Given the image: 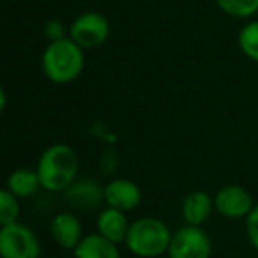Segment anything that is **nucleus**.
I'll use <instances>...</instances> for the list:
<instances>
[{
  "label": "nucleus",
  "instance_id": "1",
  "mask_svg": "<svg viewBox=\"0 0 258 258\" xmlns=\"http://www.w3.org/2000/svg\"><path fill=\"white\" fill-rule=\"evenodd\" d=\"M36 170L44 191L64 193L78 179V154L71 145L53 144L41 152Z\"/></svg>",
  "mask_w": 258,
  "mask_h": 258
},
{
  "label": "nucleus",
  "instance_id": "2",
  "mask_svg": "<svg viewBox=\"0 0 258 258\" xmlns=\"http://www.w3.org/2000/svg\"><path fill=\"white\" fill-rule=\"evenodd\" d=\"M43 75L57 85H68L78 80L85 69V50L71 37L48 43L41 55Z\"/></svg>",
  "mask_w": 258,
  "mask_h": 258
},
{
  "label": "nucleus",
  "instance_id": "3",
  "mask_svg": "<svg viewBox=\"0 0 258 258\" xmlns=\"http://www.w3.org/2000/svg\"><path fill=\"white\" fill-rule=\"evenodd\" d=\"M172 235L173 232L163 219L154 216H142L131 221L124 244L127 246L129 253L138 258H159L168 254Z\"/></svg>",
  "mask_w": 258,
  "mask_h": 258
},
{
  "label": "nucleus",
  "instance_id": "4",
  "mask_svg": "<svg viewBox=\"0 0 258 258\" xmlns=\"http://www.w3.org/2000/svg\"><path fill=\"white\" fill-rule=\"evenodd\" d=\"M41 240L29 225L22 221L0 228V256L2 258H41Z\"/></svg>",
  "mask_w": 258,
  "mask_h": 258
},
{
  "label": "nucleus",
  "instance_id": "5",
  "mask_svg": "<svg viewBox=\"0 0 258 258\" xmlns=\"http://www.w3.org/2000/svg\"><path fill=\"white\" fill-rule=\"evenodd\" d=\"M111 27L103 13H80L69 25V37L83 50H96L110 39Z\"/></svg>",
  "mask_w": 258,
  "mask_h": 258
},
{
  "label": "nucleus",
  "instance_id": "6",
  "mask_svg": "<svg viewBox=\"0 0 258 258\" xmlns=\"http://www.w3.org/2000/svg\"><path fill=\"white\" fill-rule=\"evenodd\" d=\"M212 239L202 226L182 225L172 235L168 258H211Z\"/></svg>",
  "mask_w": 258,
  "mask_h": 258
},
{
  "label": "nucleus",
  "instance_id": "7",
  "mask_svg": "<svg viewBox=\"0 0 258 258\" xmlns=\"http://www.w3.org/2000/svg\"><path fill=\"white\" fill-rule=\"evenodd\" d=\"M254 205L253 195L240 184L221 186L214 195L216 212L226 219H246Z\"/></svg>",
  "mask_w": 258,
  "mask_h": 258
},
{
  "label": "nucleus",
  "instance_id": "8",
  "mask_svg": "<svg viewBox=\"0 0 258 258\" xmlns=\"http://www.w3.org/2000/svg\"><path fill=\"white\" fill-rule=\"evenodd\" d=\"M62 195L73 211H96L104 204V186L92 177H78Z\"/></svg>",
  "mask_w": 258,
  "mask_h": 258
},
{
  "label": "nucleus",
  "instance_id": "9",
  "mask_svg": "<svg viewBox=\"0 0 258 258\" xmlns=\"http://www.w3.org/2000/svg\"><path fill=\"white\" fill-rule=\"evenodd\" d=\"M142 193L140 186L135 180L117 177L104 184V205L108 207L118 209L122 212H131L142 204Z\"/></svg>",
  "mask_w": 258,
  "mask_h": 258
},
{
  "label": "nucleus",
  "instance_id": "10",
  "mask_svg": "<svg viewBox=\"0 0 258 258\" xmlns=\"http://www.w3.org/2000/svg\"><path fill=\"white\" fill-rule=\"evenodd\" d=\"M50 233H51V239L62 249H68V251H75L76 246L85 237L82 221L71 211L58 212L57 216H53V219L50 223Z\"/></svg>",
  "mask_w": 258,
  "mask_h": 258
},
{
  "label": "nucleus",
  "instance_id": "11",
  "mask_svg": "<svg viewBox=\"0 0 258 258\" xmlns=\"http://www.w3.org/2000/svg\"><path fill=\"white\" fill-rule=\"evenodd\" d=\"M129 226H131V221L127 219V212L108 207V205L97 212L96 232L111 242L124 244L127 239Z\"/></svg>",
  "mask_w": 258,
  "mask_h": 258
},
{
  "label": "nucleus",
  "instance_id": "12",
  "mask_svg": "<svg viewBox=\"0 0 258 258\" xmlns=\"http://www.w3.org/2000/svg\"><path fill=\"white\" fill-rule=\"evenodd\" d=\"M216 212L214 209V197L207 191H191L186 195L180 205V214H182L184 225L204 226V223L209 221V218Z\"/></svg>",
  "mask_w": 258,
  "mask_h": 258
},
{
  "label": "nucleus",
  "instance_id": "13",
  "mask_svg": "<svg viewBox=\"0 0 258 258\" xmlns=\"http://www.w3.org/2000/svg\"><path fill=\"white\" fill-rule=\"evenodd\" d=\"M6 189L20 200H27V198L36 197L43 189V186H41V179L36 168L22 166L9 173L8 180H6Z\"/></svg>",
  "mask_w": 258,
  "mask_h": 258
},
{
  "label": "nucleus",
  "instance_id": "14",
  "mask_svg": "<svg viewBox=\"0 0 258 258\" xmlns=\"http://www.w3.org/2000/svg\"><path fill=\"white\" fill-rule=\"evenodd\" d=\"M75 258H122L118 244L104 239L97 232L87 233L73 251Z\"/></svg>",
  "mask_w": 258,
  "mask_h": 258
},
{
  "label": "nucleus",
  "instance_id": "15",
  "mask_svg": "<svg viewBox=\"0 0 258 258\" xmlns=\"http://www.w3.org/2000/svg\"><path fill=\"white\" fill-rule=\"evenodd\" d=\"M237 44L244 57L258 64V20H251L240 29L237 36Z\"/></svg>",
  "mask_w": 258,
  "mask_h": 258
},
{
  "label": "nucleus",
  "instance_id": "16",
  "mask_svg": "<svg viewBox=\"0 0 258 258\" xmlns=\"http://www.w3.org/2000/svg\"><path fill=\"white\" fill-rule=\"evenodd\" d=\"M216 4L226 16L237 20H249L258 13V0H216Z\"/></svg>",
  "mask_w": 258,
  "mask_h": 258
},
{
  "label": "nucleus",
  "instance_id": "17",
  "mask_svg": "<svg viewBox=\"0 0 258 258\" xmlns=\"http://www.w3.org/2000/svg\"><path fill=\"white\" fill-rule=\"evenodd\" d=\"M20 198H16L13 193L4 189L0 193V225H11V223L20 221Z\"/></svg>",
  "mask_w": 258,
  "mask_h": 258
},
{
  "label": "nucleus",
  "instance_id": "18",
  "mask_svg": "<svg viewBox=\"0 0 258 258\" xmlns=\"http://www.w3.org/2000/svg\"><path fill=\"white\" fill-rule=\"evenodd\" d=\"M44 37L48 43H55V41H62L69 37V27H66L60 20H50L44 25Z\"/></svg>",
  "mask_w": 258,
  "mask_h": 258
},
{
  "label": "nucleus",
  "instance_id": "19",
  "mask_svg": "<svg viewBox=\"0 0 258 258\" xmlns=\"http://www.w3.org/2000/svg\"><path fill=\"white\" fill-rule=\"evenodd\" d=\"M246 235H247V242L251 244L253 249L258 251V204L253 207V211L249 212L246 219Z\"/></svg>",
  "mask_w": 258,
  "mask_h": 258
},
{
  "label": "nucleus",
  "instance_id": "20",
  "mask_svg": "<svg viewBox=\"0 0 258 258\" xmlns=\"http://www.w3.org/2000/svg\"><path fill=\"white\" fill-rule=\"evenodd\" d=\"M41 258H50V256H41Z\"/></svg>",
  "mask_w": 258,
  "mask_h": 258
}]
</instances>
